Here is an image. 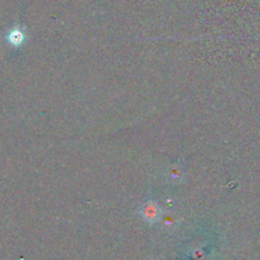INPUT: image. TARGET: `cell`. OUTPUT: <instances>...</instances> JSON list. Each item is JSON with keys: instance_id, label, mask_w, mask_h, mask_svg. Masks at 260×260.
I'll return each instance as SVG.
<instances>
[{"instance_id": "6da1fadb", "label": "cell", "mask_w": 260, "mask_h": 260, "mask_svg": "<svg viewBox=\"0 0 260 260\" xmlns=\"http://www.w3.org/2000/svg\"><path fill=\"white\" fill-rule=\"evenodd\" d=\"M142 214L144 219H147L148 222H153L157 221L158 217H160V209H158L157 204H154V203H147L142 208Z\"/></svg>"}, {"instance_id": "7a4b0ae2", "label": "cell", "mask_w": 260, "mask_h": 260, "mask_svg": "<svg viewBox=\"0 0 260 260\" xmlns=\"http://www.w3.org/2000/svg\"><path fill=\"white\" fill-rule=\"evenodd\" d=\"M7 39H8V41L11 42L12 45L18 48V46L22 45L23 41H25V34H23V31L20 30V28H14V30H12V31L9 32Z\"/></svg>"}]
</instances>
